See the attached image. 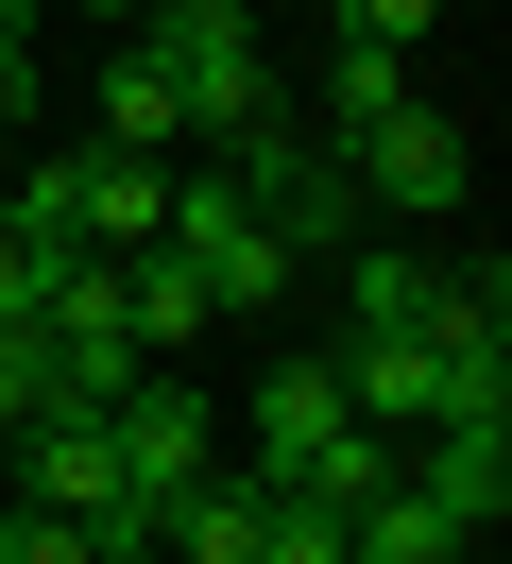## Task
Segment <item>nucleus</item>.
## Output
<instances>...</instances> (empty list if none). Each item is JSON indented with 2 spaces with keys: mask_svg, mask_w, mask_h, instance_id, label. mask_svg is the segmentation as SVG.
Here are the masks:
<instances>
[{
  "mask_svg": "<svg viewBox=\"0 0 512 564\" xmlns=\"http://www.w3.org/2000/svg\"><path fill=\"white\" fill-rule=\"evenodd\" d=\"M239 479L325 496V513H341V496H375V479H393V445L341 411V377H325V359H273V377L239 393Z\"/></svg>",
  "mask_w": 512,
  "mask_h": 564,
  "instance_id": "f257e3e1",
  "label": "nucleus"
},
{
  "mask_svg": "<svg viewBox=\"0 0 512 564\" xmlns=\"http://www.w3.org/2000/svg\"><path fill=\"white\" fill-rule=\"evenodd\" d=\"M205 154H222L239 188H257V223H273V240H291V274H325V257H341V240H359V223H375V206H359V172H341V154H325V138H307V120H291V86H273L257 120H222V138H205Z\"/></svg>",
  "mask_w": 512,
  "mask_h": 564,
  "instance_id": "f03ea898",
  "label": "nucleus"
},
{
  "mask_svg": "<svg viewBox=\"0 0 512 564\" xmlns=\"http://www.w3.org/2000/svg\"><path fill=\"white\" fill-rule=\"evenodd\" d=\"M154 240L188 257V291H205V308H222V325L291 291V240H273V223H257V188H239L222 154H188V172H171V206H154Z\"/></svg>",
  "mask_w": 512,
  "mask_h": 564,
  "instance_id": "7ed1b4c3",
  "label": "nucleus"
},
{
  "mask_svg": "<svg viewBox=\"0 0 512 564\" xmlns=\"http://www.w3.org/2000/svg\"><path fill=\"white\" fill-rule=\"evenodd\" d=\"M34 359H52V411H120V393L154 377V343H137V308H120V257H52Z\"/></svg>",
  "mask_w": 512,
  "mask_h": 564,
  "instance_id": "20e7f679",
  "label": "nucleus"
},
{
  "mask_svg": "<svg viewBox=\"0 0 512 564\" xmlns=\"http://www.w3.org/2000/svg\"><path fill=\"white\" fill-rule=\"evenodd\" d=\"M120 35L171 69L188 138H222V120H257V104H273V52H257V18H239V0H137Z\"/></svg>",
  "mask_w": 512,
  "mask_h": 564,
  "instance_id": "39448f33",
  "label": "nucleus"
},
{
  "mask_svg": "<svg viewBox=\"0 0 512 564\" xmlns=\"http://www.w3.org/2000/svg\"><path fill=\"white\" fill-rule=\"evenodd\" d=\"M325 377H341V411L393 445V427H444V411H478V393H512V377H461V359L427 343V325H341L325 343Z\"/></svg>",
  "mask_w": 512,
  "mask_h": 564,
  "instance_id": "423d86ee",
  "label": "nucleus"
},
{
  "mask_svg": "<svg viewBox=\"0 0 512 564\" xmlns=\"http://www.w3.org/2000/svg\"><path fill=\"white\" fill-rule=\"evenodd\" d=\"M325 154H341V172H359V206H375V223H444V206H461V188H478V154H461V120H444L427 86H410L393 120H359V138H325Z\"/></svg>",
  "mask_w": 512,
  "mask_h": 564,
  "instance_id": "0eeeda50",
  "label": "nucleus"
},
{
  "mask_svg": "<svg viewBox=\"0 0 512 564\" xmlns=\"http://www.w3.org/2000/svg\"><path fill=\"white\" fill-rule=\"evenodd\" d=\"M0 462H18L34 513H68V530H137V479H120V445H102V411H34Z\"/></svg>",
  "mask_w": 512,
  "mask_h": 564,
  "instance_id": "6e6552de",
  "label": "nucleus"
},
{
  "mask_svg": "<svg viewBox=\"0 0 512 564\" xmlns=\"http://www.w3.org/2000/svg\"><path fill=\"white\" fill-rule=\"evenodd\" d=\"M410 496H444L461 530H495L512 513V393H478V411H444V427H410V462H393Z\"/></svg>",
  "mask_w": 512,
  "mask_h": 564,
  "instance_id": "1a4fd4ad",
  "label": "nucleus"
},
{
  "mask_svg": "<svg viewBox=\"0 0 512 564\" xmlns=\"http://www.w3.org/2000/svg\"><path fill=\"white\" fill-rule=\"evenodd\" d=\"M102 445H120V479H137V513H171V496H188L205 462H222V445H205V393H188V377H137L120 411H102Z\"/></svg>",
  "mask_w": 512,
  "mask_h": 564,
  "instance_id": "9d476101",
  "label": "nucleus"
},
{
  "mask_svg": "<svg viewBox=\"0 0 512 564\" xmlns=\"http://www.w3.org/2000/svg\"><path fill=\"white\" fill-rule=\"evenodd\" d=\"M461 547H495V530H461L444 496H410V479L341 496V564H461Z\"/></svg>",
  "mask_w": 512,
  "mask_h": 564,
  "instance_id": "9b49d317",
  "label": "nucleus"
},
{
  "mask_svg": "<svg viewBox=\"0 0 512 564\" xmlns=\"http://www.w3.org/2000/svg\"><path fill=\"white\" fill-rule=\"evenodd\" d=\"M86 138L102 154H188V104H171V69H154V52H102V86H86Z\"/></svg>",
  "mask_w": 512,
  "mask_h": 564,
  "instance_id": "f8f14e48",
  "label": "nucleus"
},
{
  "mask_svg": "<svg viewBox=\"0 0 512 564\" xmlns=\"http://www.w3.org/2000/svg\"><path fill=\"white\" fill-rule=\"evenodd\" d=\"M410 104V52H375V35H325V86H307V138H359V120H393Z\"/></svg>",
  "mask_w": 512,
  "mask_h": 564,
  "instance_id": "ddd939ff",
  "label": "nucleus"
},
{
  "mask_svg": "<svg viewBox=\"0 0 512 564\" xmlns=\"http://www.w3.org/2000/svg\"><path fill=\"white\" fill-rule=\"evenodd\" d=\"M120 308H137V343H154V359H188L205 325H222V308L188 291V257H171V240H154V257H120Z\"/></svg>",
  "mask_w": 512,
  "mask_h": 564,
  "instance_id": "4468645a",
  "label": "nucleus"
},
{
  "mask_svg": "<svg viewBox=\"0 0 512 564\" xmlns=\"http://www.w3.org/2000/svg\"><path fill=\"white\" fill-rule=\"evenodd\" d=\"M444 0H325V35H375V52H427Z\"/></svg>",
  "mask_w": 512,
  "mask_h": 564,
  "instance_id": "2eb2a0df",
  "label": "nucleus"
},
{
  "mask_svg": "<svg viewBox=\"0 0 512 564\" xmlns=\"http://www.w3.org/2000/svg\"><path fill=\"white\" fill-rule=\"evenodd\" d=\"M34 411H52V359H34V325H0V445H18Z\"/></svg>",
  "mask_w": 512,
  "mask_h": 564,
  "instance_id": "dca6fc26",
  "label": "nucleus"
},
{
  "mask_svg": "<svg viewBox=\"0 0 512 564\" xmlns=\"http://www.w3.org/2000/svg\"><path fill=\"white\" fill-rule=\"evenodd\" d=\"M52 120V69H34V35H0V138H34Z\"/></svg>",
  "mask_w": 512,
  "mask_h": 564,
  "instance_id": "f3484780",
  "label": "nucleus"
},
{
  "mask_svg": "<svg viewBox=\"0 0 512 564\" xmlns=\"http://www.w3.org/2000/svg\"><path fill=\"white\" fill-rule=\"evenodd\" d=\"M0 564H86V530H68V513H34V496H18V513H0Z\"/></svg>",
  "mask_w": 512,
  "mask_h": 564,
  "instance_id": "a211bd4d",
  "label": "nucleus"
},
{
  "mask_svg": "<svg viewBox=\"0 0 512 564\" xmlns=\"http://www.w3.org/2000/svg\"><path fill=\"white\" fill-rule=\"evenodd\" d=\"M34 291H52V240H18V223H0V325H34Z\"/></svg>",
  "mask_w": 512,
  "mask_h": 564,
  "instance_id": "6ab92c4d",
  "label": "nucleus"
},
{
  "mask_svg": "<svg viewBox=\"0 0 512 564\" xmlns=\"http://www.w3.org/2000/svg\"><path fill=\"white\" fill-rule=\"evenodd\" d=\"M68 18H102V35H120V18H137V0H68Z\"/></svg>",
  "mask_w": 512,
  "mask_h": 564,
  "instance_id": "aec40b11",
  "label": "nucleus"
},
{
  "mask_svg": "<svg viewBox=\"0 0 512 564\" xmlns=\"http://www.w3.org/2000/svg\"><path fill=\"white\" fill-rule=\"evenodd\" d=\"M0 154H18V138H0Z\"/></svg>",
  "mask_w": 512,
  "mask_h": 564,
  "instance_id": "412c9836",
  "label": "nucleus"
}]
</instances>
